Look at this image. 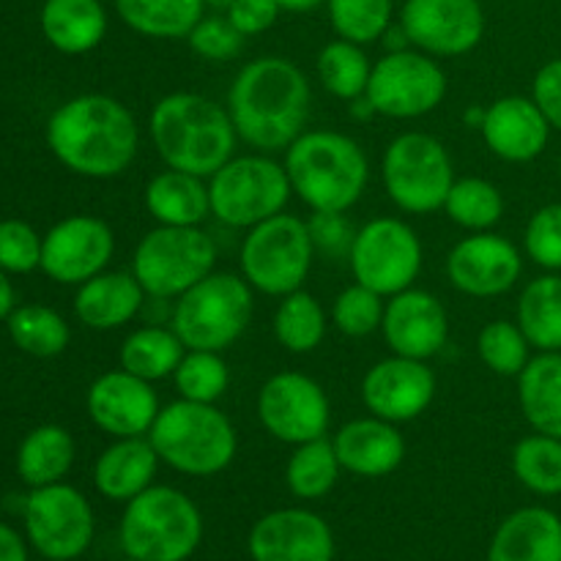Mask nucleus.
I'll list each match as a JSON object with an SVG mask.
<instances>
[{
    "label": "nucleus",
    "mask_w": 561,
    "mask_h": 561,
    "mask_svg": "<svg viewBox=\"0 0 561 561\" xmlns=\"http://www.w3.org/2000/svg\"><path fill=\"white\" fill-rule=\"evenodd\" d=\"M310 82L288 58L250 60L228 91V115L239 140L261 153L285 151L305 135L310 118Z\"/></svg>",
    "instance_id": "1"
},
{
    "label": "nucleus",
    "mask_w": 561,
    "mask_h": 561,
    "mask_svg": "<svg viewBox=\"0 0 561 561\" xmlns=\"http://www.w3.org/2000/svg\"><path fill=\"white\" fill-rule=\"evenodd\" d=\"M47 142L58 162L85 179L126 173L140 151V126L124 102L107 93H82L53 113Z\"/></svg>",
    "instance_id": "2"
},
{
    "label": "nucleus",
    "mask_w": 561,
    "mask_h": 561,
    "mask_svg": "<svg viewBox=\"0 0 561 561\" xmlns=\"http://www.w3.org/2000/svg\"><path fill=\"white\" fill-rule=\"evenodd\" d=\"M151 142L173 170L211 179L236 151V126L228 107L203 93L175 91L159 99L148 115Z\"/></svg>",
    "instance_id": "3"
},
{
    "label": "nucleus",
    "mask_w": 561,
    "mask_h": 561,
    "mask_svg": "<svg viewBox=\"0 0 561 561\" xmlns=\"http://www.w3.org/2000/svg\"><path fill=\"white\" fill-rule=\"evenodd\" d=\"M290 190L310 211L345 214L359 203L370 181L367 153L354 137L312 129L285 148Z\"/></svg>",
    "instance_id": "4"
},
{
    "label": "nucleus",
    "mask_w": 561,
    "mask_h": 561,
    "mask_svg": "<svg viewBox=\"0 0 561 561\" xmlns=\"http://www.w3.org/2000/svg\"><path fill=\"white\" fill-rule=\"evenodd\" d=\"M159 460L186 477H214L233 463L239 433L214 403L179 398L159 409L148 431Z\"/></svg>",
    "instance_id": "5"
},
{
    "label": "nucleus",
    "mask_w": 561,
    "mask_h": 561,
    "mask_svg": "<svg viewBox=\"0 0 561 561\" xmlns=\"http://www.w3.org/2000/svg\"><path fill=\"white\" fill-rule=\"evenodd\" d=\"M118 537L131 559L186 561L203 542V515L184 491L151 485L126 502Z\"/></svg>",
    "instance_id": "6"
},
{
    "label": "nucleus",
    "mask_w": 561,
    "mask_h": 561,
    "mask_svg": "<svg viewBox=\"0 0 561 561\" xmlns=\"http://www.w3.org/2000/svg\"><path fill=\"white\" fill-rule=\"evenodd\" d=\"M255 310L252 285L230 272H211L181 294L173 307V332L186 351H219L247 332Z\"/></svg>",
    "instance_id": "7"
},
{
    "label": "nucleus",
    "mask_w": 561,
    "mask_h": 561,
    "mask_svg": "<svg viewBox=\"0 0 561 561\" xmlns=\"http://www.w3.org/2000/svg\"><path fill=\"white\" fill-rule=\"evenodd\" d=\"M290 181L285 164L274 162L266 153L230 157L208 179L211 214L228 228H255L266 219L283 214L288 206Z\"/></svg>",
    "instance_id": "8"
},
{
    "label": "nucleus",
    "mask_w": 561,
    "mask_h": 561,
    "mask_svg": "<svg viewBox=\"0 0 561 561\" xmlns=\"http://www.w3.org/2000/svg\"><path fill=\"white\" fill-rule=\"evenodd\" d=\"M381 179L389 201L400 211L425 217L444 208V201L453 190V157L433 135L403 131L383 151Z\"/></svg>",
    "instance_id": "9"
},
{
    "label": "nucleus",
    "mask_w": 561,
    "mask_h": 561,
    "mask_svg": "<svg viewBox=\"0 0 561 561\" xmlns=\"http://www.w3.org/2000/svg\"><path fill=\"white\" fill-rule=\"evenodd\" d=\"M316 257L310 228L294 214H277L247 230L241 244V277L266 296L294 294L305 285Z\"/></svg>",
    "instance_id": "10"
},
{
    "label": "nucleus",
    "mask_w": 561,
    "mask_h": 561,
    "mask_svg": "<svg viewBox=\"0 0 561 561\" xmlns=\"http://www.w3.org/2000/svg\"><path fill=\"white\" fill-rule=\"evenodd\" d=\"M217 266V247L201 228L157 225L135 247L131 274L151 299H179Z\"/></svg>",
    "instance_id": "11"
},
{
    "label": "nucleus",
    "mask_w": 561,
    "mask_h": 561,
    "mask_svg": "<svg viewBox=\"0 0 561 561\" xmlns=\"http://www.w3.org/2000/svg\"><path fill=\"white\" fill-rule=\"evenodd\" d=\"M425 250L409 222L398 217H376L362 225L348 250L354 279L383 299L414 288L422 272Z\"/></svg>",
    "instance_id": "12"
},
{
    "label": "nucleus",
    "mask_w": 561,
    "mask_h": 561,
    "mask_svg": "<svg viewBox=\"0 0 561 561\" xmlns=\"http://www.w3.org/2000/svg\"><path fill=\"white\" fill-rule=\"evenodd\" d=\"M447 96V75L433 55L405 47L387 53L373 64L365 99L376 115L394 121L422 118L442 107Z\"/></svg>",
    "instance_id": "13"
},
{
    "label": "nucleus",
    "mask_w": 561,
    "mask_h": 561,
    "mask_svg": "<svg viewBox=\"0 0 561 561\" xmlns=\"http://www.w3.org/2000/svg\"><path fill=\"white\" fill-rule=\"evenodd\" d=\"M25 531L31 546L49 561H75L91 548L96 520L88 499L77 488H33L25 504Z\"/></svg>",
    "instance_id": "14"
},
{
    "label": "nucleus",
    "mask_w": 561,
    "mask_h": 561,
    "mask_svg": "<svg viewBox=\"0 0 561 561\" xmlns=\"http://www.w3.org/2000/svg\"><path fill=\"white\" fill-rule=\"evenodd\" d=\"M257 420L272 438L299 447L327 436L332 405L316 378L285 370L268 378L257 392Z\"/></svg>",
    "instance_id": "15"
},
{
    "label": "nucleus",
    "mask_w": 561,
    "mask_h": 561,
    "mask_svg": "<svg viewBox=\"0 0 561 561\" xmlns=\"http://www.w3.org/2000/svg\"><path fill=\"white\" fill-rule=\"evenodd\" d=\"M400 27L414 49L433 58H460L480 47L485 11L480 0H405Z\"/></svg>",
    "instance_id": "16"
},
{
    "label": "nucleus",
    "mask_w": 561,
    "mask_h": 561,
    "mask_svg": "<svg viewBox=\"0 0 561 561\" xmlns=\"http://www.w3.org/2000/svg\"><path fill=\"white\" fill-rule=\"evenodd\" d=\"M115 236L104 219L77 217L55 225L42 244V268L60 285H82L96 274L107 272L113 261Z\"/></svg>",
    "instance_id": "17"
},
{
    "label": "nucleus",
    "mask_w": 561,
    "mask_h": 561,
    "mask_svg": "<svg viewBox=\"0 0 561 561\" xmlns=\"http://www.w3.org/2000/svg\"><path fill=\"white\" fill-rule=\"evenodd\" d=\"M524 274L520 250L493 230L466 236L449 250L447 279L455 290L474 299H493L515 288Z\"/></svg>",
    "instance_id": "18"
},
{
    "label": "nucleus",
    "mask_w": 561,
    "mask_h": 561,
    "mask_svg": "<svg viewBox=\"0 0 561 561\" xmlns=\"http://www.w3.org/2000/svg\"><path fill=\"white\" fill-rule=\"evenodd\" d=\"M436 400V373L427 362L392 354L376 362L362 378V403L378 420L403 422L425 414Z\"/></svg>",
    "instance_id": "19"
},
{
    "label": "nucleus",
    "mask_w": 561,
    "mask_h": 561,
    "mask_svg": "<svg viewBox=\"0 0 561 561\" xmlns=\"http://www.w3.org/2000/svg\"><path fill=\"white\" fill-rule=\"evenodd\" d=\"M85 405L93 425L113 438L148 436L162 409L151 381L131 376L124 367L99 376L88 389Z\"/></svg>",
    "instance_id": "20"
},
{
    "label": "nucleus",
    "mask_w": 561,
    "mask_h": 561,
    "mask_svg": "<svg viewBox=\"0 0 561 561\" xmlns=\"http://www.w3.org/2000/svg\"><path fill=\"white\" fill-rule=\"evenodd\" d=\"M381 334L392 354L427 362L447 345L449 316L431 290L405 288L389 296Z\"/></svg>",
    "instance_id": "21"
},
{
    "label": "nucleus",
    "mask_w": 561,
    "mask_h": 561,
    "mask_svg": "<svg viewBox=\"0 0 561 561\" xmlns=\"http://www.w3.org/2000/svg\"><path fill=\"white\" fill-rule=\"evenodd\" d=\"M247 548L252 561H334L332 526L299 507L263 515L252 526Z\"/></svg>",
    "instance_id": "22"
},
{
    "label": "nucleus",
    "mask_w": 561,
    "mask_h": 561,
    "mask_svg": "<svg viewBox=\"0 0 561 561\" xmlns=\"http://www.w3.org/2000/svg\"><path fill=\"white\" fill-rule=\"evenodd\" d=\"M482 140L493 157L524 164L540 157L551 137V124L535 99L502 96L485 107Z\"/></svg>",
    "instance_id": "23"
},
{
    "label": "nucleus",
    "mask_w": 561,
    "mask_h": 561,
    "mask_svg": "<svg viewBox=\"0 0 561 561\" xmlns=\"http://www.w3.org/2000/svg\"><path fill=\"white\" fill-rule=\"evenodd\" d=\"M334 453H337L343 471L365 480L389 477L400 469L405 458V438L394 422L378 416L351 420L334 433Z\"/></svg>",
    "instance_id": "24"
},
{
    "label": "nucleus",
    "mask_w": 561,
    "mask_h": 561,
    "mask_svg": "<svg viewBox=\"0 0 561 561\" xmlns=\"http://www.w3.org/2000/svg\"><path fill=\"white\" fill-rule=\"evenodd\" d=\"M159 455L148 436L115 438L96 458L93 466V485L110 502H131L153 485L159 469Z\"/></svg>",
    "instance_id": "25"
},
{
    "label": "nucleus",
    "mask_w": 561,
    "mask_h": 561,
    "mask_svg": "<svg viewBox=\"0 0 561 561\" xmlns=\"http://www.w3.org/2000/svg\"><path fill=\"white\" fill-rule=\"evenodd\" d=\"M146 290L131 272H102L80 285L75 312L80 323L96 332H110L135 321L146 305Z\"/></svg>",
    "instance_id": "26"
},
{
    "label": "nucleus",
    "mask_w": 561,
    "mask_h": 561,
    "mask_svg": "<svg viewBox=\"0 0 561 561\" xmlns=\"http://www.w3.org/2000/svg\"><path fill=\"white\" fill-rule=\"evenodd\" d=\"M488 561H561V518L546 507H524L499 524Z\"/></svg>",
    "instance_id": "27"
},
{
    "label": "nucleus",
    "mask_w": 561,
    "mask_h": 561,
    "mask_svg": "<svg viewBox=\"0 0 561 561\" xmlns=\"http://www.w3.org/2000/svg\"><path fill=\"white\" fill-rule=\"evenodd\" d=\"M142 203L157 225H173V228H201L211 214L208 184H203L201 175L173 168L148 181Z\"/></svg>",
    "instance_id": "28"
},
{
    "label": "nucleus",
    "mask_w": 561,
    "mask_h": 561,
    "mask_svg": "<svg viewBox=\"0 0 561 561\" xmlns=\"http://www.w3.org/2000/svg\"><path fill=\"white\" fill-rule=\"evenodd\" d=\"M42 31L58 53L85 55L107 36V11L102 0H47Z\"/></svg>",
    "instance_id": "29"
},
{
    "label": "nucleus",
    "mask_w": 561,
    "mask_h": 561,
    "mask_svg": "<svg viewBox=\"0 0 561 561\" xmlns=\"http://www.w3.org/2000/svg\"><path fill=\"white\" fill-rule=\"evenodd\" d=\"M518 403L535 433L561 438V351H540L518 376Z\"/></svg>",
    "instance_id": "30"
},
{
    "label": "nucleus",
    "mask_w": 561,
    "mask_h": 561,
    "mask_svg": "<svg viewBox=\"0 0 561 561\" xmlns=\"http://www.w3.org/2000/svg\"><path fill=\"white\" fill-rule=\"evenodd\" d=\"M121 22L146 38H186L203 20L206 0H115Z\"/></svg>",
    "instance_id": "31"
},
{
    "label": "nucleus",
    "mask_w": 561,
    "mask_h": 561,
    "mask_svg": "<svg viewBox=\"0 0 561 561\" xmlns=\"http://www.w3.org/2000/svg\"><path fill=\"white\" fill-rule=\"evenodd\" d=\"M75 463V438L60 425H42L22 442L16 453V471L31 488L55 485Z\"/></svg>",
    "instance_id": "32"
},
{
    "label": "nucleus",
    "mask_w": 561,
    "mask_h": 561,
    "mask_svg": "<svg viewBox=\"0 0 561 561\" xmlns=\"http://www.w3.org/2000/svg\"><path fill=\"white\" fill-rule=\"evenodd\" d=\"M186 348L173 327H142L124 340L118 351V365L142 381H162L175 373Z\"/></svg>",
    "instance_id": "33"
},
{
    "label": "nucleus",
    "mask_w": 561,
    "mask_h": 561,
    "mask_svg": "<svg viewBox=\"0 0 561 561\" xmlns=\"http://www.w3.org/2000/svg\"><path fill=\"white\" fill-rule=\"evenodd\" d=\"M518 327L537 351H561V277L531 279L518 299Z\"/></svg>",
    "instance_id": "34"
},
{
    "label": "nucleus",
    "mask_w": 561,
    "mask_h": 561,
    "mask_svg": "<svg viewBox=\"0 0 561 561\" xmlns=\"http://www.w3.org/2000/svg\"><path fill=\"white\" fill-rule=\"evenodd\" d=\"M274 337L290 354H312L327 337V310L305 288L283 296L274 310Z\"/></svg>",
    "instance_id": "35"
},
{
    "label": "nucleus",
    "mask_w": 561,
    "mask_h": 561,
    "mask_svg": "<svg viewBox=\"0 0 561 561\" xmlns=\"http://www.w3.org/2000/svg\"><path fill=\"white\" fill-rule=\"evenodd\" d=\"M340 471H343V466L334 453L332 438L321 436L294 447V455L285 466V482L296 499L316 502V499L332 493V488L340 480Z\"/></svg>",
    "instance_id": "36"
},
{
    "label": "nucleus",
    "mask_w": 561,
    "mask_h": 561,
    "mask_svg": "<svg viewBox=\"0 0 561 561\" xmlns=\"http://www.w3.org/2000/svg\"><path fill=\"white\" fill-rule=\"evenodd\" d=\"M318 80L332 93L334 99L343 102H356L365 96L367 82H370L373 64L367 58L365 47L345 38H334L318 53Z\"/></svg>",
    "instance_id": "37"
},
{
    "label": "nucleus",
    "mask_w": 561,
    "mask_h": 561,
    "mask_svg": "<svg viewBox=\"0 0 561 561\" xmlns=\"http://www.w3.org/2000/svg\"><path fill=\"white\" fill-rule=\"evenodd\" d=\"M444 211L458 228L471 230V233L493 230L504 217L502 190L493 181L477 179V175L455 179L453 190L444 201Z\"/></svg>",
    "instance_id": "38"
},
{
    "label": "nucleus",
    "mask_w": 561,
    "mask_h": 561,
    "mask_svg": "<svg viewBox=\"0 0 561 561\" xmlns=\"http://www.w3.org/2000/svg\"><path fill=\"white\" fill-rule=\"evenodd\" d=\"M513 474L537 496L561 493V438L535 433L515 444Z\"/></svg>",
    "instance_id": "39"
},
{
    "label": "nucleus",
    "mask_w": 561,
    "mask_h": 561,
    "mask_svg": "<svg viewBox=\"0 0 561 561\" xmlns=\"http://www.w3.org/2000/svg\"><path fill=\"white\" fill-rule=\"evenodd\" d=\"M9 334L20 351L31 356H58L69 345V323L55 310L42 305L20 307L9 316Z\"/></svg>",
    "instance_id": "40"
},
{
    "label": "nucleus",
    "mask_w": 561,
    "mask_h": 561,
    "mask_svg": "<svg viewBox=\"0 0 561 561\" xmlns=\"http://www.w3.org/2000/svg\"><path fill=\"white\" fill-rule=\"evenodd\" d=\"M329 22L337 38L354 44H373L392 27V0H327Z\"/></svg>",
    "instance_id": "41"
},
{
    "label": "nucleus",
    "mask_w": 561,
    "mask_h": 561,
    "mask_svg": "<svg viewBox=\"0 0 561 561\" xmlns=\"http://www.w3.org/2000/svg\"><path fill=\"white\" fill-rule=\"evenodd\" d=\"M173 383L184 400L217 403L230 387V370L219 351H186L175 367Z\"/></svg>",
    "instance_id": "42"
},
{
    "label": "nucleus",
    "mask_w": 561,
    "mask_h": 561,
    "mask_svg": "<svg viewBox=\"0 0 561 561\" xmlns=\"http://www.w3.org/2000/svg\"><path fill=\"white\" fill-rule=\"evenodd\" d=\"M531 343L513 321H491L477 337L482 365L502 378H518L529 365Z\"/></svg>",
    "instance_id": "43"
},
{
    "label": "nucleus",
    "mask_w": 561,
    "mask_h": 561,
    "mask_svg": "<svg viewBox=\"0 0 561 561\" xmlns=\"http://www.w3.org/2000/svg\"><path fill=\"white\" fill-rule=\"evenodd\" d=\"M383 301L381 294L354 283L345 290H340L332 305V323L345 337H367L378 332L383 321Z\"/></svg>",
    "instance_id": "44"
},
{
    "label": "nucleus",
    "mask_w": 561,
    "mask_h": 561,
    "mask_svg": "<svg viewBox=\"0 0 561 561\" xmlns=\"http://www.w3.org/2000/svg\"><path fill=\"white\" fill-rule=\"evenodd\" d=\"M526 255L546 272H561V203L531 214L524 233Z\"/></svg>",
    "instance_id": "45"
},
{
    "label": "nucleus",
    "mask_w": 561,
    "mask_h": 561,
    "mask_svg": "<svg viewBox=\"0 0 561 561\" xmlns=\"http://www.w3.org/2000/svg\"><path fill=\"white\" fill-rule=\"evenodd\" d=\"M192 53L203 60H214V64H225L233 60L244 47V36L230 25L228 16H203L192 33L186 36Z\"/></svg>",
    "instance_id": "46"
},
{
    "label": "nucleus",
    "mask_w": 561,
    "mask_h": 561,
    "mask_svg": "<svg viewBox=\"0 0 561 561\" xmlns=\"http://www.w3.org/2000/svg\"><path fill=\"white\" fill-rule=\"evenodd\" d=\"M42 244L36 230L20 219L0 222V268L14 274H27L42 266Z\"/></svg>",
    "instance_id": "47"
},
{
    "label": "nucleus",
    "mask_w": 561,
    "mask_h": 561,
    "mask_svg": "<svg viewBox=\"0 0 561 561\" xmlns=\"http://www.w3.org/2000/svg\"><path fill=\"white\" fill-rule=\"evenodd\" d=\"M312 236L316 250L327 252L332 257L348 255L351 244H354L356 230L351 228L348 219L343 214H327V211H312L310 222H307Z\"/></svg>",
    "instance_id": "48"
},
{
    "label": "nucleus",
    "mask_w": 561,
    "mask_h": 561,
    "mask_svg": "<svg viewBox=\"0 0 561 561\" xmlns=\"http://www.w3.org/2000/svg\"><path fill=\"white\" fill-rule=\"evenodd\" d=\"M283 9H279L277 0H236L225 16L230 20V25L241 33V36H257V33H266L274 22L279 20Z\"/></svg>",
    "instance_id": "49"
},
{
    "label": "nucleus",
    "mask_w": 561,
    "mask_h": 561,
    "mask_svg": "<svg viewBox=\"0 0 561 561\" xmlns=\"http://www.w3.org/2000/svg\"><path fill=\"white\" fill-rule=\"evenodd\" d=\"M531 99L537 102V107L542 110V115L548 118L551 129L561 131V58L548 60L535 77V85H531Z\"/></svg>",
    "instance_id": "50"
},
{
    "label": "nucleus",
    "mask_w": 561,
    "mask_h": 561,
    "mask_svg": "<svg viewBox=\"0 0 561 561\" xmlns=\"http://www.w3.org/2000/svg\"><path fill=\"white\" fill-rule=\"evenodd\" d=\"M0 561H27L25 542L5 524H0Z\"/></svg>",
    "instance_id": "51"
},
{
    "label": "nucleus",
    "mask_w": 561,
    "mask_h": 561,
    "mask_svg": "<svg viewBox=\"0 0 561 561\" xmlns=\"http://www.w3.org/2000/svg\"><path fill=\"white\" fill-rule=\"evenodd\" d=\"M279 9L290 11V14H307V11H316L321 5H327V0H277Z\"/></svg>",
    "instance_id": "52"
},
{
    "label": "nucleus",
    "mask_w": 561,
    "mask_h": 561,
    "mask_svg": "<svg viewBox=\"0 0 561 561\" xmlns=\"http://www.w3.org/2000/svg\"><path fill=\"white\" fill-rule=\"evenodd\" d=\"M11 305H14V290H11L9 279H5L3 268H0V318L11 316Z\"/></svg>",
    "instance_id": "53"
},
{
    "label": "nucleus",
    "mask_w": 561,
    "mask_h": 561,
    "mask_svg": "<svg viewBox=\"0 0 561 561\" xmlns=\"http://www.w3.org/2000/svg\"><path fill=\"white\" fill-rule=\"evenodd\" d=\"M482 121H485V107H480V104H471L463 113V124L469 129H482Z\"/></svg>",
    "instance_id": "54"
},
{
    "label": "nucleus",
    "mask_w": 561,
    "mask_h": 561,
    "mask_svg": "<svg viewBox=\"0 0 561 561\" xmlns=\"http://www.w3.org/2000/svg\"><path fill=\"white\" fill-rule=\"evenodd\" d=\"M236 0H206L208 9H217V11H228Z\"/></svg>",
    "instance_id": "55"
},
{
    "label": "nucleus",
    "mask_w": 561,
    "mask_h": 561,
    "mask_svg": "<svg viewBox=\"0 0 561 561\" xmlns=\"http://www.w3.org/2000/svg\"><path fill=\"white\" fill-rule=\"evenodd\" d=\"M124 561H140V559H131V557H126Z\"/></svg>",
    "instance_id": "56"
},
{
    "label": "nucleus",
    "mask_w": 561,
    "mask_h": 561,
    "mask_svg": "<svg viewBox=\"0 0 561 561\" xmlns=\"http://www.w3.org/2000/svg\"><path fill=\"white\" fill-rule=\"evenodd\" d=\"M559 173H561V159H559Z\"/></svg>",
    "instance_id": "57"
}]
</instances>
